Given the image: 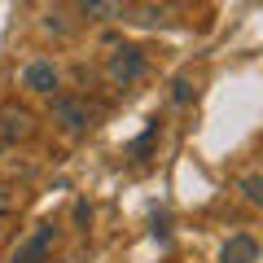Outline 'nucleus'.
<instances>
[{"label": "nucleus", "instance_id": "obj_12", "mask_svg": "<svg viewBox=\"0 0 263 263\" xmlns=\"http://www.w3.org/2000/svg\"><path fill=\"white\" fill-rule=\"evenodd\" d=\"M44 31H53V35H70V27H66V22H62V13H44Z\"/></svg>", "mask_w": 263, "mask_h": 263}, {"label": "nucleus", "instance_id": "obj_7", "mask_svg": "<svg viewBox=\"0 0 263 263\" xmlns=\"http://www.w3.org/2000/svg\"><path fill=\"white\" fill-rule=\"evenodd\" d=\"M219 263H259V241L250 233H233L219 246Z\"/></svg>", "mask_w": 263, "mask_h": 263}, {"label": "nucleus", "instance_id": "obj_2", "mask_svg": "<svg viewBox=\"0 0 263 263\" xmlns=\"http://www.w3.org/2000/svg\"><path fill=\"white\" fill-rule=\"evenodd\" d=\"M105 79H110V88H119V92H127V88H136L145 75H149V53H145L141 44H114L110 53H105Z\"/></svg>", "mask_w": 263, "mask_h": 263}, {"label": "nucleus", "instance_id": "obj_6", "mask_svg": "<svg viewBox=\"0 0 263 263\" xmlns=\"http://www.w3.org/2000/svg\"><path fill=\"white\" fill-rule=\"evenodd\" d=\"M53 246H57V228L53 224H40L35 233L13 250L9 263H53Z\"/></svg>", "mask_w": 263, "mask_h": 263}, {"label": "nucleus", "instance_id": "obj_13", "mask_svg": "<svg viewBox=\"0 0 263 263\" xmlns=\"http://www.w3.org/2000/svg\"><path fill=\"white\" fill-rule=\"evenodd\" d=\"M0 233H5V219H0Z\"/></svg>", "mask_w": 263, "mask_h": 263}, {"label": "nucleus", "instance_id": "obj_9", "mask_svg": "<svg viewBox=\"0 0 263 263\" xmlns=\"http://www.w3.org/2000/svg\"><path fill=\"white\" fill-rule=\"evenodd\" d=\"M237 193H241L250 206H263V176L259 171H246V176L237 180Z\"/></svg>", "mask_w": 263, "mask_h": 263}, {"label": "nucleus", "instance_id": "obj_1", "mask_svg": "<svg viewBox=\"0 0 263 263\" xmlns=\"http://www.w3.org/2000/svg\"><path fill=\"white\" fill-rule=\"evenodd\" d=\"M48 119H53V127L62 136L79 141V136H88L97 127V105L79 92H53L48 97Z\"/></svg>", "mask_w": 263, "mask_h": 263}, {"label": "nucleus", "instance_id": "obj_8", "mask_svg": "<svg viewBox=\"0 0 263 263\" xmlns=\"http://www.w3.org/2000/svg\"><path fill=\"white\" fill-rule=\"evenodd\" d=\"M158 136H162V119H149V127H145L141 136H136V141H132V149H127V158H136V162H141L145 154L154 149V141H158Z\"/></svg>", "mask_w": 263, "mask_h": 263}, {"label": "nucleus", "instance_id": "obj_5", "mask_svg": "<svg viewBox=\"0 0 263 263\" xmlns=\"http://www.w3.org/2000/svg\"><path fill=\"white\" fill-rule=\"evenodd\" d=\"M132 0H75L79 22H92V27H114V22H127Z\"/></svg>", "mask_w": 263, "mask_h": 263}, {"label": "nucleus", "instance_id": "obj_11", "mask_svg": "<svg viewBox=\"0 0 263 263\" xmlns=\"http://www.w3.org/2000/svg\"><path fill=\"white\" fill-rule=\"evenodd\" d=\"M13 211H18V193L9 184H0V219H9Z\"/></svg>", "mask_w": 263, "mask_h": 263}, {"label": "nucleus", "instance_id": "obj_10", "mask_svg": "<svg viewBox=\"0 0 263 263\" xmlns=\"http://www.w3.org/2000/svg\"><path fill=\"white\" fill-rule=\"evenodd\" d=\"M193 92H197V88H193V79H189V75H180L176 84H171V101H176V105H189V101H193Z\"/></svg>", "mask_w": 263, "mask_h": 263}, {"label": "nucleus", "instance_id": "obj_3", "mask_svg": "<svg viewBox=\"0 0 263 263\" xmlns=\"http://www.w3.org/2000/svg\"><path fill=\"white\" fill-rule=\"evenodd\" d=\"M40 136V114L22 101H0V145H27Z\"/></svg>", "mask_w": 263, "mask_h": 263}, {"label": "nucleus", "instance_id": "obj_4", "mask_svg": "<svg viewBox=\"0 0 263 263\" xmlns=\"http://www.w3.org/2000/svg\"><path fill=\"white\" fill-rule=\"evenodd\" d=\"M18 88L27 97H53V92H62V66L53 62V57H31L27 66L18 70Z\"/></svg>", "mask_w": 263, "mask_h": 263}]
</instances>
